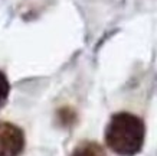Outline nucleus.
<instances>
[{"label": "nucleus", "instance_id": "nucleus-1", "mask_svg": "<svg viewBox=\"0 0 157 156\" xmlns=\"http://www.w3.org/2000/svg\"><path fill=\"white\" fill-rule=\"evenodd\" d=\"M146 124L141 118L128 111L111 116L105 129V143L120 156H134L143 149Z\"/></svg>", "mask_w": 157, "mask_h": 156}, {"label": "nucleus", "instance_id": "nucleus-2", "mask_svg": "<svg viewBox=\"0 0 157 156\" xmlns=\"http://www.w3.org/2000/svg\"><path fill=\"white\" fill-rule=\"evenodd\" d=\"M25 145V133L19 126L0 122V156H20Z\"/></svg>", "mask_w": 157, "mask_h": 156}, {"label": "nucleus", "instance_id": "nucleus-3", "mask_svg": "<svg viewBox=\"0 0 157 156\" xmlns=\"http://www.w3.org/2000/svg\"><path fill=\"white\" fill-rule=\"evenodd\" d=\"M71 156H107V153L100 143L92 140H84L79 145H76Z\"/></svg>", "mask_w": 157, "mask_h": 156}, {"label": "nucleus", "instance_id": "nucleus-4", "mask_svg": "<svg viewBox=\"0 0 157 156\" xmlns=\"http://www.w3.org/2000/svg\"><path fill=\"white\" fill-rule=\"evenodd\" d=\"M75 120H76V114L72 109L63 107V109L58 110V122H59L61 126H65V127L72 126V124L75 123Z\"/></svg>", "mask_w": 157, "mask_h": 156}, {"label": "nucleus", "instance_id": "nucleus-5", "mask_svg": "<svg viewBox=\"0 0 157 156\" xmlns=\"http://www.w3.org/2000/svg\"><path fill=\"white\" fill-rule=\"evenodd\" d=\"M9 93H10V82L7 80L5 72L0 71V107H3L9 98Z\"/></svg>", "mask_w": 157, "mask_h": 156}]
</instances>
